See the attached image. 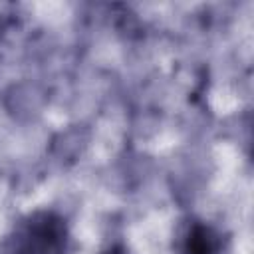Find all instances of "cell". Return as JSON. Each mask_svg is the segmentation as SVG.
Returning <instances> with one entry per match:
<instances>
[{
  "label": "cell",
  "instance_id": "cell-1",
  "mask_svg": "<svg viewBox=\"0 0 254 254\" xmlns=\"http://www.w3.org/2000/svg\"><path fill=\"white\" fill-rule=\"evenodd\" d=\"M69 232L65 220L50 210H38L22 218L2 240V254H64Z\"/></svg>",
  "mask_w": 254,
  "mask_h": 254
},
{
  "label": "cell",
  "instance_id": "cell-3",
  "mask_svg": "<svg viewBox=\"0 0 254 254\" xmlns=\"http://www.w3.org/2000/svg\"><path fill=\"white\" fill-rule=\"evenodd\" d=\"M103 254H129V252H127V248H123V246H119V244H117V246L107 248Z\"/></svg>",
  "mask_w": 254,
  "mask_h": 254
},
{
  "label": "cell",
  "instance_id": "cell-2",
  "mask_svg": "<svg viewBox=\"0 0 254 254\" xmlns=\"http://www.w3.org/2000/svg\"><path fill=\"white\" fill-rule=\"evenodd\" d=\"M220 234L206 222L192 220L179 238V254H220Z\"/></svg>",
  "mask_w": 254,
  "mask_h": 254
}]
</instances>
